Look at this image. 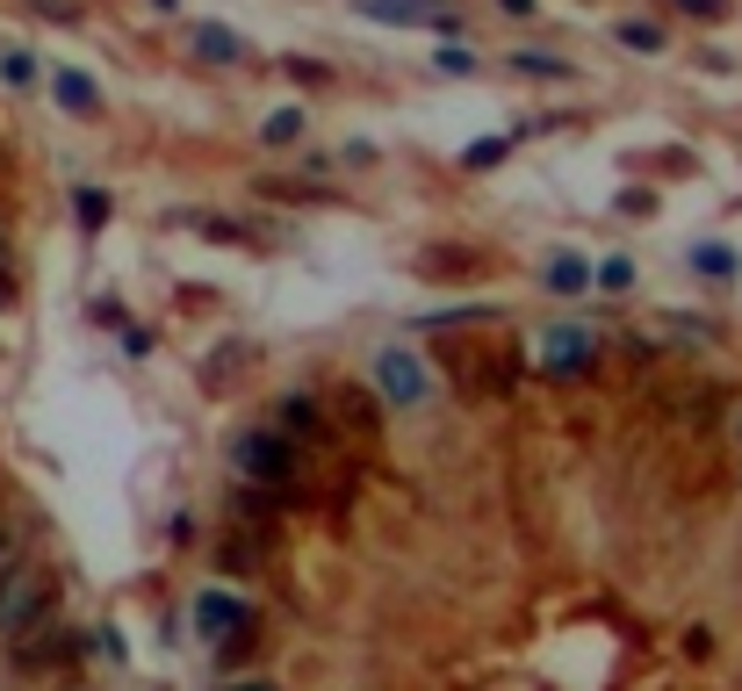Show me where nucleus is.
<instances>
[{
    "label": "nucleus",
    "instance_id": "6",
    "mask_svg": "<svg viewBox=\"0 0 742 691\" xmlns=\"http://www.w3.org/2000/svg\"><path fill=\"white\" fill-rule=\"evenodd\" d=\"M275 425L281 440H296V447H317V440H325V404H317V396H303V389H289V396H275Z\"/></svg>",
    "mask_w": 742,
    "mask_h": 691
},
{
    "label": "nucleus",
    "instance_id": "7",
    "mask_svg": "<svg viewBox=\"0 0 742 691\" xmlns=\"http://www.w3.org/2000/svg\"><path fill=\"white\" fill-rule=\"evenodd\" d=\"M354 14L383 29H433V0H354Z\"/></svg>",
    "mask_w": 742,
    "mask_h": 691
},
{
    "label": "nucleus",
    "instance_id": "16",
    "mask_svg": "<svg viewBox=\"0 0 742 691\" xmlns=\"http://www.w3.org/2000/svg\"><path fill=\"white\" fill-rule=\"evenodd\" d=\"M0 80H8L14 95H29V87H37V58L29 51H0Z\"/></svg>",
    "mask_w": 742,
    "mask_h": 691
},
{
    "label": "nucleus",
    "instance_id": "26",
    "mask_svg": "<svg viewBox=\"0 0 742 691\" xmlns=\"http://www.w3.org/2000/svg\"><path fill=\"white\" fill-rule=\"evenodd\" d=\"M151 8H159V14H174V8H180V0H151Z\"/></svg>",
    "mask_w": 742,
    "mask_h": 691
},
{
    "label": "nucleus",
    "instance_id": "4",
    "mask_svg": "<svg viewBox=\"0 0 742 691\" xmlns=\"http://www.w3.org/2000/svg\"><path fill=\"white\" fill-rule=\"evenodd\" d=\"M188 620H195V634H202V641H238V634H253V605H246L238 591H195Z\"/></svg>",
    "mask_w": 742,
    "mask_h": 691
},
{
    "label": "nucleus",
    "instance_id": "27",
    "mask_svg": "<svg viewBox=\"0 0 742 691\" xmlns=\"http://www.w3.org/2000/svg\"><path fill=\"white\" fill-rule=\"evenodd\" d=\"M0 267H8V238H0Z\"/></svg>",
    "mask_w": 742,
    "mask_h": 691
},
{
    "label": "nucleus",
    "instance_id": "21",
    "mask_svg": "<svg viewBox=\"0 0 742 691\" xmlns=\"http://www.w3.org/2000/svg\"><path fill=\"white\" fill-rule=\"evenodd\" d=\"M289 80L296 87H325V66H317V58H289Z\"/></svg>",
    "mask_w": 742,
    "mask_h": 691
},
{
    "label": "nucleus",
    "instance_id": "14",
    "mask_svg": "<svg viewBox=\"0 0 742 691\" xmlns=\"http://www.w3.org/2000/svg\"><path fill=\"white\" fill-rule=\"evenodd\" d=\"M592 288H605V296H620V288H634V259H627V253L598 259V267H592Z\"/></svg>",
    "mask_w": 742,
    "mask_h": 691
},
{
    "label": "nucleus",
    "instance_id": "11",
    "mask_svg": "<svg viewBox=\"0 0 742 691\" xmlns=\"http://www.w3.org/2000/svg\"><path fill=\"white\" fill-rule=\"evenodd\" d=\"M505 66L520 72V80H577V66L555 51H505Z\"/></svg>",
    "mask_w": 742,
    "mask_h": 691
},
{
    "label": "nucleus",
    "instance_id": "1",
    "mask_svg": "<svg viewBox=\"0 0 742 691\" xmlns=\"http://www.w3.org/2000/svg\"><path fill=\"white\" fill-rule=\"evenodd\" d=\"M296 461H303V447H296V440H281L275 425H246V433L231 440L238 483L267 490V497H289V490H296Z\"/></svg>",
    "mask_w": 742,
    "mask_h": 691
},
{
    "label": "nucleus",
    "instance_id": "12",
    "mask_svg": "<svg viewBox=\"0 0 742 691\" xmlns=\"http://www.w3.org/2000/svg\"><path fill=\"white\" fill-rule=\"evenodd\" d=\"M692 267H700V274H714V282H735V274H742V259H735V245L706 238V245H692Z\"/></svg>",
    "mask_w": 742,
    "mask_h": 691
},
{
    "label": "nucleus",
    "instance_id": "17",
    "mask_svg": "<svg viewBox=\"0 0 742 691\" xmlns=\"http://www.w3.org/2000/svg\"><path fill=\"white\" fill-rule=\"evenodd\" d=\"M433 72H447V80H468V72H476V51H468V43H441V51H433Z\"/></svg>",
    "mask_w": 742,
    "mask_h": 691
},
{
    "label": "nucleus",
    "instance_id": "3",
    "mask_svg": "<svg viewBox=\"0 0 742 691\" xmlns=\"http://www.w3.org/2000/svg\"><path fill=\"white\" fill-rule=\"evenodd\" d=\"M43 605H51V583L29 570V562H8L0 570V634H29L43 620Z\"/></svg>",
    "mask_w": 742,
    "mask_h": 691
},
{
    "label": "nucleus",
    "instance_id": "10",
    "mask_svg": "<svg viewBox=\"0 0 742 691\" xmlns=\"http://www.w3.org/2000/svg\"><path fill=\"white\" fill-rule=\"evenodd\" d=\"M195 58H209V66H246V37L224 22H202L195 29Z\"/></svg>",
    "mask_w": 742,
    "mask_h": 691
},
{
    "label": "nucleus",
    "instance_id": "22",
    "mask_svg": "<svg viewBox=\"0 0 742 691\" xmlns=\"http://www.w3.org/2000/svg\"><path fill=\"white\" fill-rule=\"evenodd\" d=\"M29 8H43L51 22H80V8H72V0H29Z\"/></svg>",
    "mask_w": 742,
    "mask_h": 691
},
{
    "label": "nucleus",
    "instance_id": "2",
    "mask_svg": "<svg viewBox=\"0 0 742 691\" xmlns=\"http://www.w3.org/2000/svg\"><path fill=\"white\" fill-rule=\"evenodd\" d=\"M368 375H375V389H383V404H397V411H418L433 396V375L412 346H375Z\"/></svg>",
    "mask_w": 742,
    "mask_h": 691
},
{
    "label": "nucleus",
    "instance_id": "15",
    "mask_svg": "<svg viewBox=\"0 0 742 691\" xmlns=\"http://www.w3.org/2000/svg\"><path fill=\"white\" fill-rule=\"evenodd\" d=\"M505 159H512V137H476V145L462 151L468 174H483V166H505Z\"/></svg>",
    "mask_w": 742,
    "mask_h": 691
},
{
    "label": "nucleus",
    "instance_id": "19",
    "mask_svg": "<svg viewBox=\"0 0 742 691\" xmlns=\"http://www.w3.org/2000/svg\"><path fill=\"white\" fill-rule=\"evenodd\" d=\"M613 37L627 43V51H663V29L656 22H613Z\"/></svg>",
    "mask_w": 742,
    "mask_h": 691
},
{
    "label": "nucleus",
    "instance_id": "23",
    "mask_svg": "<svg viewBox=\"0 0 742 691\" xmlns=\"http://www.w3.org/2000/svg\"><path fill=\"white\" fill-rule=\"evenodd\" d=\"M497 8H505L512 22H534V14H541V0H497Z\"/></svg>",
    "mask_w": 742,
    "mask_h": 691
},
{
    "label": "nucleus",
    "instance_id": "9",
    "mask_svg": "<svg viewBox=\"0 0 742 691\" xmlns=\"http://www.w3.org/2000/svg\"><path fill=\"white\" fill-rule=\"evenodd\" d=\"M541 288H548V296H584V288H592V259L584 253H555L548 267H541Z\"/></svg>",
    "mask_w": 742,
    "mask_h": 691
},
{
    "label": "nucleus",
    "instance_id": "8",
    "mask_svg": "<svg viewBox=\"0 0 742 691\" xmlns=\"http://www.w3.org/2000/svg\"><path fill=\"white\" fill-rule=\"evenodd\" d=\"M51 95H58V109H66V116H101V87L87 80V72H72V66L51 72Z\"/></svg>",
    "mask_w": 742,
    "mask_h": 691
},
{
    "label": "nucleus",
    "instance_id": "24",
    "mask_svg": "<svg viewBox=\"0 0 742 691\" xmlns=\"http://www.w3.org/2000/svg\"><path fill=\"white\" fill-rule=\"evenodd\" d=\"M224 691H275L267 678H238V684H224Z\"/></svg>",
    "mask_w": 742,
    "mask_h": 691
},
{
    "label": "nucleus",
    "instance_id": "5",
    "mask_svg": "<svg viewBox=\"0 0 742 691\" xmlns=\"http://www.w3.org/2000/svg\"><path fill=\"white\" fill-rule=\"evenodd\" d=\"M541 367H548V375H584V367H598V332L592 325L541 332Z\"/></svg>",
    "mask_w": 742,
    "mask_h": 691
},
{
    "label": "nucleus",
    "instance_id": "28",
    "mask_svg": "<svg viewBox=\"0 0 742 691\" xmlns=\"http://www.w3.org/2000/svg\"><path fill=\"white\" fill-rule=\"evenodd\" d=\"M735 447H742V418H735Z\"/></svg>",
    "mask_w": 742,
    "mask_h": 691
},
{
    "label": "nucleus",
    "instance_id": "25",
    "mask_svg": "<svg viewBox=\"0 0 742 691\" xmlns=\"http://www.w3.org/2000/svg\"><path fill=\"white\" fill-rule=\"evenodd\" d=\"M8 303H14V282H8V267H0V310H8Z\"/></svg>",
    "mask_w": 742,
    "mask_h": 691
},
{
    "label": "nucleus",
    "instance_id": "20",
    "mask_svg": "<svg viewBox=\"0 0 742 691\" xmlns=\"http://www.w3.org/2000/svg\"><path fill=\"white\" fill-rule=\"evenodd\" d=\"M677 14H692V22H721L729 14V0H671Z\"/></svg>",
    "mask_w": 742,
    "mask_h": 691
},
{
    "label": "nucleus",
    "instance_id": "18",
    "mask_svg": "<svg viewBox=\"0 0 742 691\" xmlns=\"http://www.w3.org/2000/svg\"><path fill=\"white\" fill-rule=\"evenodd\" d=\"M260 137H267V145H296V137H303V109H275V116L260 122Z\"/></svg>",
    "mask_w": 742,
    "mask_h": 691
},
{
    "label": "nucleus",
    "instance_id": "13",
    "mask_svg": "<svg viewBox=\"0 0 742 691\" xmlns=\"http://www.w3.org/2000/svg\"><path fill=\"white\" fill-rule=\"evenodd\" d=\"M72 217H80L87 230H101L116 217V203H109V188H72Z\"/></svg>",
    "mask_w": 742,
    "mask_h": 691
}]
</instances>
